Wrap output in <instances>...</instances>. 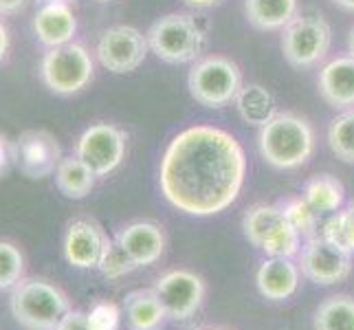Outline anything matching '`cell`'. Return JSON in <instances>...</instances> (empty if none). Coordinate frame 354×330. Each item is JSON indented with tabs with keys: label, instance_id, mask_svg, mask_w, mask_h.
I'll use <instances>...</instances> for the list:
<instances>
[{
	"label": "cell",
	"instance_id": "cell-34",
	"mask_svg": "<svg viewBox=\"0 0 354 330\" xmlns=\"http://www.w3.org/2000/svg\"><path fill=\"white\" fill-rule=\"evenodd\" d=\"M9 48H11V35H9L7 24L0 20V62H5L7 59Z\"/></svg>",
	"mask_w": 354,
	"mask_h": 330
},
{
	"label": "cell",
	"instance_id": "cell-4",
	"mask_svg": "<svg viewBox=\"0 0 354 330\" xmlns=\"http://www.w3.org/2000/svg\"><path fill=\"white\" fill-rule=\"evenodd\" d=\"M242 229L255 249L264 251L268 258H295L301 249V236L292 227L282 207L258 203L247 210L242 218Z\"/></svg>",
	"mask_w": 354,
	"mask_h": 330
},
{
	"label": "cell",
	"instance_id": "cell-10",
	"mask_svg": "<svg viewBox=\"0 0 354 330\" xmlns=\"http://www.w3.org/2000/svg\"><path fill=\"white\" fill-rule=\"evenodd\" d=\"M148 51V38L137 27L115 24L100 35L95 55L106 71L115 73V75H124V73L137 71L143 64Z\"/></svg>",
	"mask_w": 354,
	"mask_h": 330
},
{
	"label": "cell",
	"instance_id": "cell-19",
	"mask_svg": "<svg viewBox=\"0 0 354 330\" xmlns=\"http://www.w3.org/2000/svg\"><path fill=\"white\" fill-rule=\"evenodd\" d=\"M128 330H161L169 320L154 288H137L124 297Z\"/></svg>",
	"mask_w": 354,
	"mask_h": 330
},
{
	"label": "cell",
	"instance_id": "cell-31",
	"mask_svg": "<svg viewBox=\"0 0 354 330\" xmlns=\"http://www.w3.org/2000/svg\"><path fill=\"white\" fill-rule=\"evenodd\" d=\"M55 330H93L88 324V315L82 311H71L62 322L57 324Z\"/></svg>",
	"mask_w": 354,
	"mask_h": 330
},
{
	"label": "cell",
	"instance_id": "cell-14",
	"mask_svg": "<svg viewBox=\"0 0 354 330\" xmlns=\"http://www.w3.org/2000/svg\"><path fill=\"white\" fill-rule=\"evenodd\" d=\"M108 236L104 229L93 223L88 218H75L71 220L64 234L62 251L71 266L75 268H97L102 260V253L106 247Z\"/></svg>",
	"mask_w": 354,
	"mask_h": 330
},
{
	"label": "cell",
	"instance_id": "cell-28",
	"mask_svg": "<svg viewBox=\"0 0 354 330\" xmlns=\"http://www.w3.org/2000/svg\"><path fill=\"white\" fill-rule=\"evenodd\" d=\"M100 273L108 279H119L128 273H132L137 264L130 260V255L124 251V247L119 244L117 238H108L106 240V247L102 253V260H100Z\"/></svg>",
	"mask_w": 354,
	"mask_h": 330
},
{
	"label": "cell",
	"instance_id": "cell-8",
	"mask_svg": "<svg viewBox=\"0 0 354 330\" xmlns=\"http://www.w3.org/2000/svg\"><path fill=\"white\" fill-rule=\"evenodd\" d=\"M333 42V29L319 14L297 16L282 31V53L295 68H313L326 57Z\"/></svg>",
	"mask_w": 354,
	"mask_h": 330
},
{
	"label": "cell",
	"instance_id": "cell-1",
	"mask_svg": "<svg viewBox=\"0 0 354 330\" xmlns=\"http://www.w3.org/2000/svg\"><path fill=\"white\" fill-rule=\"evenodd\" d=\"M247 176V156L231 132L196 124L167 143L158 167L165 201L189 216H216L231 207Z\"/></svg>",
	"mask_w": 354,
	"mask_h": 330
},
{
	"label": "cell",
	"instance_id": "cell-11",
	"mask_svg": "<svg viewBox=\"0 0 354 330\" xmlns=\"http://www.w3.org/2000/svg\"><path fill=\"white\" fill-rule=\"evenodd\" d=\"M152 288L161 300L167 317L174 322L192 320L201 311L207 293L203 277L194 271H185V268H176V271L161 275Z\"/></svg>",
	"mask_w": 354,
	"mask_h": 330
},
{
	"label": "cell",
	"instance_id": "cell-27",
	"mask_svg": "<svg viewBox=\"0 0 354 330\" xmlns=\"http://www.w3.org/2000/svg\"><path fill=\"white\" fill-rule=\"evenodd\" d=\"M24 275V255L14 242L0 240V291L16 288Z\"/></svg>",
	"mask_w": 354,
	"mask_h": 330
},
{
	"label": "cell",
	"instance_id": "cell-35",
	"mask_svg": "<svg viewBox=\"0 0 354 330\" xmlns=\"http://www.w3.org/2000/svg\"><path fill=\"white\" fill-rule=\"evenodd\" d=\"M187 7H194V9H212L216 5H221L223 0H183Z\"/></svg>",
	"mask_w": 354,
	"mask_h": 330
},
{
	"label": "cell",
	"instance_id": "cell-25",
	"mask_svg": "<svg viewBox=\"0 0 354 330\" xmlns=\"http://www.w3.org/2000/svg\"><path fill=\"white\" fill-rule=\"evenodd\" d=\"M328 145L337 158L354 165V108H346L328 128Z\"/></svg>",
	"mask_w": 354,
	"mask_h": 330
},
{
	"label": "cell",
	"instance_id": "cell-9",
	"mask_svg": "<svg viewBox=\"0 0 354 330\" xmlns=\"http://www.w3.org/2000/svg\"><path fill=\"white\" fill-rule=\"evenodd\" d=\"M128 134L115 124L100 121L88 126L75 143V156L86 163L97 178L113 174L126 158Z\"/></svg>",
	"mask_w": 354,
	"mask_h": 330
},
{
	"label": "cell",
	"instance_id": "cell-38",
	"mask_svg": "<svg viewBox=\"0 0 354 330\" xmlns=\"http://www.w3.org/2000/svg\"><path fill=\"white\" fill-rule=\"evenodd\" d=\"M348 51L354 57V27L350 29V35H348Z\"/></svg>",
	"mask_w": 354,
	"mask_h": 330
},
{
	"label": "cell",
	"instance_id": "cell-39",
	"mask_svg": "<svg viewBox=\"0 0 354 330\" xmlns=\"http://www.w3.org/2000/svg\"><path fill=\"white\" fill-rule=\"evenodd\" d=\"M203 330H227V328H203Z\"/></svg>",
	"mask_w": 354,
	"mask_h": 330
},
{
	"label": "cell",
	"instance_id": "cell-36",
	"mask_svg": "<svg viewBox=\"0 0 354 330\" xmlns=\"http://www.w3.org/2000/svg\"><path fill=\"white\" fill-rule=\"evenodd\" d=\"M333 3L341 9H348V11H354V0H333Z\"/></svg>",
	"mask_w": 354,
	"mask_h": 330
},
{
	"label": "cell",
	"instance_id": "cell-13",
	"mask_svg": "<svg viewBox=\"0 0 354 330\" xmlns=\"http://www.w3.org/2000/svg\"><path fill=\"white\" fill-rule=\"evenodd\" d=\"M16 165L29 178H46L55 174L62 161V148L48 130H24L14 141Z\"/></svg>",
	"mask_w": 354,
	"mask_h": 330
},
{
	"label": "cell",
	"instance_id": "cell-22",
	"mask_svg": "<svg viewBox=\"0 0 354 330\" xmlns=\"http://www.w3.org/2000/svg\"><path fill=\"white\" fill-rule=\"evenodd\" d=\"M97 174L80 156H64L55 169V185L66 199H86L95 187Z\"/></svg>",
	"mask_w": 354,
	"mask_h": 330
},
{
	"label": "cell",
	"instance_id": "cell-18",
	"mask_svg": "<svg viewBox=\"0 0 354 330\" xmlns=\"http://www.w3.org/2000/svg\"><path fill=\"white\" fill-rule=\"evenodd\" d=\"M299 275V264L292 262V258H266L255 273V284L262 297L284 302L297 293Z\"/></svg>",
	"mask_w": 354,
	"mask_h": 330
},
{
	"label": "cell",
	"instance_id": "cell-5",
	"mask_svg": "<svg viewBox=\"0 0 354 330\" xmlns=\"http://www.w3.org/2000/svg\"><path fill=\"white\" fill-rule=\"evenodd\" d=\"M150 51L167 64H187L201 59L205 31L187 14L161 16L145 33Z\"/></svg>",
	"mask_w": 354,
	"mask_h": 330
},
{
	"label": "cell",
	"instance_id": "cell-2",
	"mask_svg": "<svg viewBox=\"0 0 354 330\" xmlns=\"http://www.w3.org/2000/svg\"><path fill=\"white\" fill-rule=\"evenodd\" d=\"M258 150L275 169H297L306 165L315 152V130L306 117L277 113L260 128Z\"/></svg>",
	"mask_w": 354,
	"mask_h": 330
},
{
	"label": "cell",
	"instance_id": "cell-33",
	"mask_svg": "<svg viewBox=\"0 0 354 330\" xmlns=\"http://www.w3.org/2000/svg\"><path fill=\"white\" fill-rule=\"evenodd\" d=\"M29 0H0V18L3 16H16L27 7Z\"/></svg>",
	"mask_w": 354,
	"mask_h": 330
},
{
	"label": "cell",
	"instance_id": "cell-15",
	"mask_svg": "<svg viewBox=\"0 0 354 330\" xmlns=\"http://www.w3.org/2000/svg\"><path fill=\"white\" fill-rule=\"evenodd\" d=\"M33 33L46 48L73 42L77 33V16L68 0H40L33 16Z\"/></svg>",
	"mask_w": 354,
	"mask_h": 330
},
{
	"label": "cell",
	"instance_id": "cell-21",
	"mask_svg": "<svg viewBox=\"0 0 354 330\" xmlns=\"http://www.w3.org/2000/svg\"><path fill=\"white\" fill-rule=\"evenodd\" d=\"M234 104L244 124L255 128H262L277 115L275 95L262 84H244Z\"/></svg>",
	"mask_w": 354,
	"mask_h": 330
},
{
	"label": "cell",
	"instance_id": "cell-23",
	"mask_svg": "<svg viewBox=\"0 0 354 330\" xmlns=\"http://www.w3.org/2000/svg\"><path fill=\"white\" fill-rule=\"evenodd\" d=\"M301 199L306 201L317 214H335L346 201L344 183L333 174H317L304 185Z\"/></svg>",
	"mask_w": 354,
	"mask_h": 330
},
{
	"label": "cell",
	"instance_id": "cell-24",
	"mask_svg": "<svg viewBox=\"0 0 354 330\" xmlns=\"http://www.w3.org/2000/svg\"><path fill=\"white\" fill-rule=\"evenodd\" d=\"M315 330H354V297L333 295L315 311Z\"/></svg>",
	"mask_w": 354,
	"mask_h": 330
},
{
	"label": "cell",
	"instance_id": "cell-26",
	"mask_svg": "<svg viewBox=\"0 0 354 330\" xmlns=\"http://www.w3.org/2000/svg\"><path fill=\"white\" fill-rule=\"evenodd\" d=\"M282 212L286 216L288 223L299 231L301 238H313L317 236V227H319V214L304 199H286L284 203H279Z\"/></svg>",
	"mask_w": 354,
	"mask_h": 330
},
{
	"label": "cell",
	"instance_id": "cell-3",
	"mask_svg": "<svg viewBox=\"0 0 354 330\" xmlns=\"http://www.w3.org/2000/svg\"><path fill=\"white\" fill-rule=\"evenodd\" d=\"M11 313L29 330H55L71 313L68 297L46 279H22L11 293Z\"/></svg>",
	"mask_w": 354,
	"mask_h": 330
},
{
	"label": "cell",
	"instance_id": "cell-32",
	"mask_svg": "<svg viewBox=\"0 0 354 330\" xmlns=\"http://www.w3.org/2000/svg\"><path fill=\"white\" fill-rule=\"evenodd\" d=\"M11 163H16L14 143H11L5 134H0V176L9 172Z\"/></svg>",
	"mask_w": 354,
	"mask_h": 330
},
{
	"label": "cell",
	"instance_id": "cell-12",
	"mask_svg": "<svg viewBox=\"0 0 354 330\" xmlns=\"http://www.w3.org/2000/svg\"><path fill=\"white\" fill-rule=\"evenodd\" d=\"M299 271L319 286H333L344 282L352 271V255L333 247L322 236H313L299 249Z\"/></svg>",
	"mask_w": 354,
	"mask_h": 330
},
{
	"label": "cell",
	"instance_id": "cell-20",
	"mask_svg": "<svg viewBox=\"0 0 354 330\" xmlns=\"http://www.w3.org/2000/svg\"><path fill=\"white\" fill-rule=\"evenodd\" d=\"M297 0H244V14L260 31H284L295 20Z\"/></svg>",
	"mask_w": 354,
	"mask_h": 330
},
{
	"label": "cell",
	"instance_id": "cell-29",
	"mask_svg": "<svg viewBox=\"0 0 354 330\" xmlns=\"http://www.w3.org/2000/svg\"><path fill=\"white\" fill-rule=\"evenodd\" d=\"M322 238H326L333 247L341 249L344 253L354 255V236H352L346 212L339 210L326 220L324 227H322Z\"/></svg>",
	"mask_w": 354,
	"mask_h": 330
},
{
	"label": "cell",
	"instance_id": "cell-37",
	"mask_svg": "<svg viewBox=\"0 0 354 330\" xmlns=\"http://www.w3.org/2000/svg\"><path fill=\"white\" fill-rule=\"evenodd\" d=\"M346 216H348V223H350V229H352V236H354V203L348 207V210H344Z\"/></svg>",
	"mask_w": 354,
	"mask_h": 330
},
{
	"label": "cell",
	"instance_id": "cell-40",
	"mask_svg": "<svg viewBox=\"0 0 354 330\" xmlns=\"http://www.w3.org/2000/svg\"><path fill=\"white\" fill-rule=\"evenodd\" d=\"M102 3H104V0H102Z\"/></svg>",
	"mask_w": 354,
	"mask_h": 330
},
{
	"label": "cell",
	"instance_id": "cell-17",
	"mask_svg": "<svg viewBox=\"0 0 354 330\" xmlns=\"http://www.w3.org/2000/svg\"><path fill=\"white\" fill-rule=\"evenodd\" d=\"M317 86L328 106L337 110L354 108V57L341 55L324 64Z\"/></svg>",
	"mask_w": 354,
	"mask_h": 330
},
{
	"label": "cell",
	"instance_id": "cell-30",
	"mask_svg": "<svg viewBox=\"0 0 354 330\" xmlns=\"http://www.w3.org/2000/svg\"><path fill=\"white\" fill-rule=\"evenodd\" d=\"M86 315L93 330H117L121 322V311L113 302H97Z\"/></svg>",
	"mask_w": 354,
	"mask_h": 330
},
{
	"label": "cell",
	"instance_id": "cell-6",
	"mask_svg": "<svg viewBox=\"0 0 354 330\" xmlns=\"http://www.w3.org/2000/svg\"><path fill=\"white\" fill-rule=\"evenodd\" d=\"M40 77L44 86L55 95H75L84 91L95 77V59L80 42L46 48L40 62Z\"/></svg>",
	"mask_w": 354,
	"mask_h": 330
},
{
	"label": "cell",
	"instance_id": "cell-7",
	"mask_svg": "<svg viewBox=\"0 0 354 330\" xmlns=\"http://www.w3.org/2000/svg\"><path fill=\"white\" fill-rule=\"evenodd\" d=\"M187 86L192 97L207 108H225L236 102L242 84L240 66L225 55H207L194 62Z\"/></svg>",
	"mask_w": 354,
	"mask_h": 330
},
{
	"label": "cell",
	"instance_id": "cell-16",
	"mask_svg": "<svg viewBox=\"0 0 354 330\" xmlns=\"http://www.w3.org/2000/svg\"><path fill=\"white\" fill-rule=\"evenodd\" d=\"M115 238L130 255V260L137 264V268L158 262L165 253V231L161 225L152 223V220L130 223L124 229H119Z\"/></svg>",
	"mask_w": 354,
	"mask_h": 330
}]
</instances>
